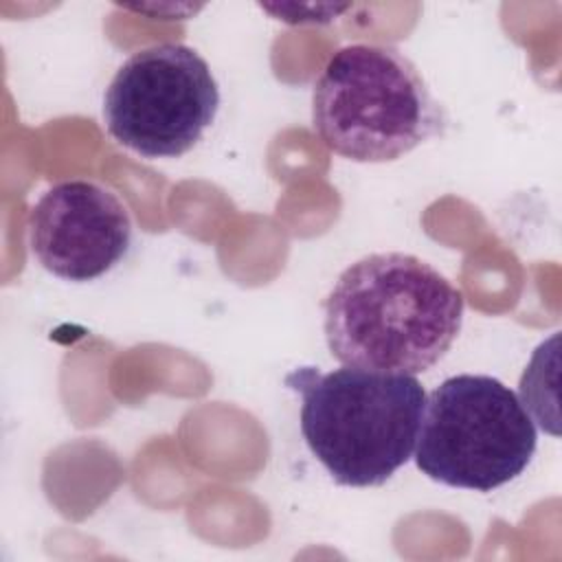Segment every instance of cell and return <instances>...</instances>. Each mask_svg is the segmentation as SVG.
I'll use <instances>...</instances> for the list:
<instances>
[{
  "instance_id": "6da1fadb",
  "label": "cell",
  "mask_w": 562,
  "mask_h": 562,
  "mask_svg": "<svg viewBox=\"0 0 562 562\" xmlns=\"http://www.w3.org/2000/svg\"><path fill=\"white\" fill-rule=\"evenodd\" d=\"M325 340L345 367L422 373L459 336L461 292L430 263L375 252L345 268L327 294Z\"/></svg>"
},
{
  "instance_id": "7a4b0ae2",
  "label": "cell",
  "mask_w": 562,
  "mask_h": 562,
  "mask_svg": "<svg viewBox=\"0 0 562 562\" xmlns=\"http://www.w3.org/2000/svg\"><path fill=\"white\" fill-rule=\"evenodd\" d=\"M285 386L301 395V435L338 485H384L415 450L424 386L415 375L299 367Z\"/></svg>"
},
{
  "instance_id": "3957f363",
  "label": "cell",
  "mask_w": 562,
  "mask_h": 562,
  "mask_svg": "<svg viewBox=\"0 0 562 562\" xmlns=\"http://www.w3.org/2000/svg\"><path fill=\"white\" fill-rule=\"evenodd\" d=\"M312 125L342 158L391 162L441 136L448 119L404 53L351 44L329 57L314 83Z\"/></svg>"
},
{
  "instance_id": "277c9868",
  "label": "cell",
  "mask_w": 562,
  "mask_h": 562,
  "mask_svg": "<svg viewBox=\"0 0 562 562\" xmlns=\"http://www.w3.org/2000/svg\"><path fill=\"white\" fill-rule=\"evenodd\" d=\"M536 446L533 419L509 386L459 373L428 395L413 454L437 483L492 492L525 472Z\"/></svg>"
},
{
  "instance_id": "5b68a950",
  "label": "cell",
  "mask_w": 562,
  "mask_h": 562,
  "mask_svg": "<svg viewBox=\"0 0 562 562\" xmlns=\"http://www.w3.org/2000/svg\"><path fill=\"white\" fill-rule=\"evenodd\" d=\"M220 88L191 46L162 42L136 50L103 94L108 134L143 158H178L215 121Z\"/></svg>"
},
{
  "instance_id": "8992f818",
  "label": "cell",
  "mask_w": 562,
  "mask_h": 562,
  "mask_svg": "<svg viewBox=\"0 0 562 562\" xmlns=\"http://www.w3.org/2000/svg\"><path fill=\"white\" fill-rule=\"evenodd\" d=\"M29 246L50 274L83 283L110 272L132 246V220L110 189L64 180L29 213Z\"/></svg>"
}]
</instances>
